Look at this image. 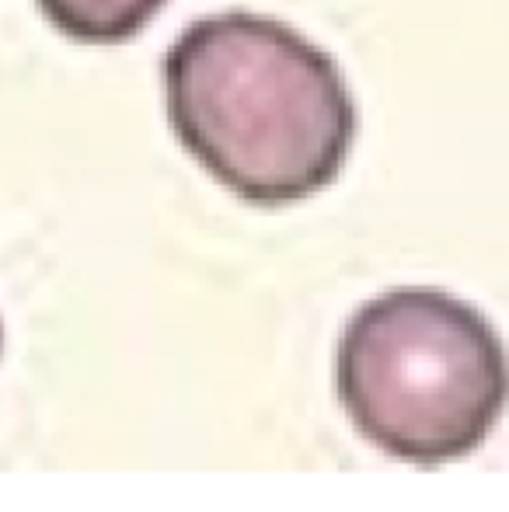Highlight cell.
Returning <instances> with one entry per match:
<instances>
[{
	"mask_svg": "<svg viewBox=\"0 0 509 512\" xmlns=\"http://www.w3.org/2000/svg\"><path fill=\"white\" fill-rule=\"evenodd\" d=\"M0 345H4V328H0Z\"/></svg>",
	"mask_w": 509,
	"mask_h": 512,
	"instance_id": "cell-4",
	"label": "cell"
},
{
	"mask_svg": "<svg viewBox=\"0 0 509 512\" xmlns=\"http://www.w3.org/2000/svg\"><path fill=\"white\" fill-rule=\"evenodd\" d=\"M164 105L178 143L252 206L328 189L360 129L335 56L252 11L199 18L171 42Z\"/></svg>",
	"mask_w": 509,
	"mask_h": 512,
	"instance_id": "cell-1",
	"label": "cell"
},
{
	"mask_svg": "<svg viewBox=\"0 0 509 512\" xmlns=\"http://www.w3.org/2000/svg\"><path fill=\"white\" fill-rule=\"evenodd\" d=\"M335 391L391 460L443 467L489 439L509 405V356L489 317L443 290L401 286L346 321Z\"/></svg>",
	"mask_w": 509,
	"mask_h": 512,
	"instance_id": "cell-2",
	"label": "cell"
},
{
	"mask_svg": "<svg viewBox=\"0 0 509 512\" xmlns=\"http://www.w3.org/2000/svg\"><path fill=\"white\" fill-rule=\"evenodd\" d=\"M60 35L84 46H119L157 18L168 0H35Z\"/></svg>",
	"mask_w": 509,
	"mask_h": 512,
	"instance_id": "cell-3",
	"label": "cell"
}]
</instances>
